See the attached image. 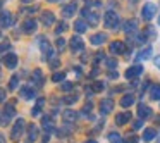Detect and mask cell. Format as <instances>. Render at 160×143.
Instances as JSON below:
<instances>
[{"instance_id":"cell-17","label":"cell","mask_w":160,"mask_h":143,"mask_svg":"<svg viewBox=\"0 0 160 143\" xmlns=\"http://www.w3.org/2000/svg\"><path fill=\"white\" fill-rule=\"evenodd\" d=\"M28 136H29V141H35V140H36V136H38V129H36V126H35V124L29 126Z\"/></svg>"},{"instance_id":"cell-44","label":"cell","mask_w":160,"mask_h":143,"mask_svg":"<svg viewBox=\"0 0 160 143\" xmlns=\"http://www.w3.org/2000/svg\"><path fill=\"white\" fill-rule=\"evenodd\" d=\"M48 2H57V0H48Z\"/></svg>"},{"instance_id":"cell-15","label":"cell","mask_w":160,"mask_h":143,"mask_svg":"<svg viewBox=\"0 0 160 143\" xmlns=\"http://www.w3.org/2000/svg\"><path fill=\"white\" fill-rule=\"evenodd\" d=\"M14 114H16V112H14V107H12V105H7V107H5V110H4V122H7Z\"/></svg>"},{"instance_id":"cell-30","label":"cell","mask_w":160,"mask_h":143,"mask_svg":"<svg viewBox=\"0 0 160 143\" xmlns=\"http://www.w3.org/2000/svg\"><path fill=\"white\" fill-rule=\"evenodd\" d=\"M88 19H90V23H91L93 26L98 23V18H97V14H90V16H88Z\"/></svg>"},{"instance_id":"cell-10","label":"cell","mask_w":160,"mask_h":143,"mask_svg":"<svg viewBox=\"0 0 160 143\" xmlns=\"http://www.w3.org/2000/svg\"><path fill=\"white\" fill-rule=\"evenodd\" d=\"M124 49H126V47H124V43H122V42H114L110 45V50L114 54H122V52H124Z\"/></svg>"},{"instance_id":"cell-42","label":"cell","mask_w":160,"mask_h":143,"mask_svg":"<svg viewBox=\"0 0 160 143\" xmlns=\"http://www.w3.org/2000/svg\"><path fill=\"white\" fill-rule=\"evenodd\" d=\"M155 64H157V66L160 67V57H157V59H155Z\"/></svg>"},{"instance_id":"cell-11","label":"cell","mask_w":160,"mask_h":143,"mask_svg":"<svg viewBox=\"0 0 160 143\" xmlns=\"http://www.w3.org/2000/svg\"><path fill=\"white\" fill-rule=\"evenodd\" d=\"M71 49L76 52V50H83V42H81V38H78V36H74L72 40H71Z\"/></svg>"},{"instance_id":"cell-27","label":"cell","mask_w":160,"mask_h":143,"mask_svg":"<svg viewBox=\"0 0 160 143\" xmlns=\"http://www.w3.org/2000/svg\"><path fill=\"white\" fill-rule=\"evenodd\" d=\"M150 55H152V47H148L146 50H143V52L139 54V59H148Z\"/></svg>"},{"instance_id":"cell-2","label":"cell","mask_w":160,"mask_h":143,"mask_svg":"<svg viewBox=\"0 0 160 143\" xmlns=\"http://www.w3.org/2000/svg\"><path fill=\"white\" fill-rule=\"evenodd\" d=\"M119 24V16L114 14V12H107L105 14V26L107 28H115Z\"/></svg>"},{"instance_id":"cell-6","label":"cell","mask_w":160,"mask_h":143,"mask_svg":"<svg viewBox=\"0 0 160 143\" xmlns=\"http://www.w3.org/2000/svg\"><path fill=\"white\" fill-rule=\"evenodd\" d=\"M112 107H114V102L110 100V98H107L105 102H102L100 109H102V114H108V112L112 110Z\"/></svg>"},{"instance_id":"cell-33","label":"cell","mask_w":160,"mask_h":143,"mask_svg":"<svg viewBox=\"0 0 160 143\" xmlns=\"http://www.w3.org/2000/svg\"><path fill=\"white\" fill-rule=\"evenodd\" d=\"M64 76H66L64 73H57V74H53L52 79H53V81H60V79H64Z\"/></svg>"},{"instance_id":"cell-18","label":"cell","mask_w":160,"mask_h":143,"mask_svg":"<svg viewBox=\"0 0 160 143\" xmlns=\"http://www.w3.org/2000/svg\"><path fill=\"white\" fill-rule=\"evenodd\" d=\"M129 119H131V114L129 112H124V114H121V115H117V124H124V122H128Z\"/></svg>"},{"instance_id":"cell-26","label":"cell","mask_w":160,"mask_h":143,"mask_svg":"<svg viewBox=\"0 0 160 143\" xmlns=\"http://www.w3.org/2000/svg\"><path fill=\"white\" fill-rule=\"evenodd\" d=\"M43 128L47 129V131H50V129H52V121H50V117H43Z\"/></svg>"},{"instance_id":"cell-7","label":"cell","mask_w":160,"mask_h":143,"mask_svg":"<svg viewBox=\"0 0 160 143\" xmlns=\"http://www.w3.org/2000/svg\"><path fill=\"white\" fill-rule=\"evenodd\" d=\"M74 12H76V4H69L62 9L64 18H71V16H74Z\"/></svg>"},{"instance_id":"cell-20","label":"cell","mask_w":160,"mask_h":143,"mask_svg":"<svg viewBox=\"0 0 160 143\" xmlns=\"http://www.w3.org/2000/svg\"><path fill=\"white\" fill-rule=\"evenodd\" d=\"M132 102H134V97H132V95H126V97L121 100V105H122V107H129Z\"/></svg>"},{"instance_id":"cell-21","label":"cell","mask_w":160,"mask_h":143,"mask_svg":"<svg viewBox=\"0 0 160 143\" xmlns=\"http://www.w3.org/2000/svg\"><path fill=\"white\" fill-rule=\"evenodd\" d=\"M33 79H35L36 84H42L43 83V74H42V71H40V69H36L35 73H33Z\"/></svg>"},{"instance_id":"cell-14","label":"cell","mask_w":160,"mask_h":143,"mask_svg":"<svg viewBox=\"0 0 160 143\" xmlns=\"http://www.w3.org/2000/svg\"><path fill=\"white\" fill-rule=\"evenodd\" d=\"M141 71H143L141 66H134V67H131V69L128 71L126 76H128V78H134V76H138V74H141Z\"/></svg>"},{"instance_id":"cell-13","label":"cell","mask_w":160,"mask_h":143,"mask_svg":"<svg viewBox=\"0 0 160 143\" xmlns=\"http://www.w3.org/2000/svg\"><path fill=\"white\" fill-rule=\"evenodd\" d=\"M74 29H76L78 33H84L88 29V26H86V23H84V21H81V19H79V21L74 23Z\"/></svg>"},{"instance_id":"cell-35","label":"cell","mask_w":160,"mask_h":143,"mask_svg":"<svg viewBox=\"0 0 160 143\" xmlns=\"http://www.w3.org/2000/svg\"><path fill=\"white\" fill-rule=\"evenodd\" d=\"M93 90L95 91H102V90H103V83H100V81H98V83H95Z\"/></svg>"},{"instance_id":"cell-4","label":"cell","mask_w":160,"mask_h":143,"mask_svg":"<svg viewBox=\"0 0 160 143\" xmlns=\"http://www.w3.org/2000/svg\"><path fill=\"white\" fill-rule=\"evenodd\" d=\"M155 12H157L155 5H153V4H146L145 9H143V18H145V19H152L153 16H155Z\"/></svg>"},{"instance_id":"cell-32","label":"cell","mask_w":160,"mask_h":143,"mask_svg":"<svg viewBox=\"0 0 160 143\" xmlns=\"http://www.w3.org/2000/svg\"><path fill=\"white\" fill-rule=\"evenodd\" d=\"M108 140H112V141H117V140H121V136L117 135V133H110V135H108Z\"/></svg>"},{"instance_id":"cell-43","label":"cell","mask_w":160,"mask_h":143,"mask_svg":"<svg viewBox=\"0 0 160 143\" xmlns=\"http://www.w3.org/2000/svg\"><path fill=\"white\" fill-rule=\"evenodd\" d=\"M22 2H24V4H29V2H33V0H22Z\"/></svg>"},{"instance_id":"cell-38","label":"cell","mask_w":160,"mask_h":143,"mask_svg":"<svg viewBox=\"0 0 160 143\" xmlns=\"http://www.w3.org/2000/svg\"><path fill=\"white\" fill-rule=\"evenodd\" d=\"M74 102H76L74 97H66V104H74Z\"/></svg>"},{"instance_id":"cell-36","label":"cell","mask_w":160,"mask_h":143,"mask_svg":"<svg viewBox=\"0 0 160 143\" xmlns=\"http://www.w3.org/2000/svg\"><path fill=\"white\" fill-rule=\"evenodd\" d=\"M62 90H64V91L72 90V83H64V84H62Z\"/></svg>"},{"instance_id":"cell-3","label":"cell","mask_w":160,"mask_h":143,"mask_svg":"<svg viewBox=\"0 0 160 143\" xmlns=\"http://www.w3.org/2000/svg\"><path fill=\"white\" fill-rule=\"evenodd\" d=\"M12 23H14V18H12L11 12H2L0 14V28H9Z\"/></svg>"},{"instance_id":"cell-34","label":"cell","mask_w":160,"mask_h":143,"mask_svg":"<svg viewBox=\"0 0 160 143\" xmlns=\"http://www.w3.org/2000/svg\"><path fill=\"white\" fill-rule=\"evenodd\" d=\"M9 49H11V43H7V42H5V43H2V45H0V54H2V52H5V50H9Z\"/></svg>"},{"instance_id":"cell-45","label":"cell","mask_w":160,"mask_h":143,"mask_svg":"<svg viewBox=\"0 0 160 143\" xmlns=\"http://www.w3.org/2000/svg\"><path fill=\"white\" fill-rule=\"evenodd\" d=\"M93 143H95V141H93Z\"/></svg>"},{"instance_id":"cell-9","label":"cell","mask_w":160,"mask_h":143,"mask_svg":"<svg viewBox=\"0 0 160 143\" xmlns=\"http://www.w3.org/2000/svg\"><path fill=\"white\" fill-rule=\"evenodd\" d=\"M22 28H24L26 33H33L36 29V21H35V19H28V21L24 23V26H22Z\"/></svg>"},{"instance_id":"cell-12","label":"cell","mask_w":160,"mask_h":143,"mask_svg":"<svg viewBox=\"0 0 160 143\" xmlns=\"http://www.w3.org/2000/svg\"><path fill=\"white\" fill-rule=\"evenodd\" d=\"M21 95H22V98H26V100H31V98L35 97V91H33L31 88L24 86V88L21 90Z\"/></svg>"},{"instance_id":"cell-1","label":"cell","mask_w":160,"mask_h":143,"mask_svg":"<svg viewBox=\"0 0 160 143\" xmlns=\"http://www.w3.org/2000/svg\"><path fill=\"white\" fill-rule=\"evenodd\" d=\"M22 131H24V119H18V121H16V124H14V128H12L11 138H12V140H16V141H18V140L21 138Z\"/></svg>"},{"instance_id":"cell-22","label":"cell","mask_w":160,"mask_h":143,"mask_svg":"<svg viewBox=\"0 0 160 143\" xmlns=\"http://www.w3.org/2000/svg\"><path fill=\"white\" fill-rule=\"evenodd\" d=\"M76 117H78V114H76V112H72V110H66V112H64V119H66V121H74Z\"/></svg>"},{"instance_id":"cell-23","label":"cell","mask_w":160,"mask_h":143,"mask_svg":"<svg viewBox=\"0 0 160 143\" xmlns=\"http://www.w3.org/2000/svg\"><path fill=\"white\" fill-rule=\"evenodd\" d=\"M136 26H138V24H136V21H128L124 28H126V31H128V33H131V31H136Z\"/></svg>"},{"instance_id":"cell-37","label":"cell","mask_w":160,"mask_h":143,"mask_svg":"<svg viewBox=\"0 0 160 143\" xmlns=\"http://www.w3.org/2000/svg\"><path fill=\"white\" fill-rule=\"evenodd\" d=\"M4 100H5V90H2V88H0V104H2Z\"/></svg>"},{"instance_id":"cell-28","label":"cell","mask_w":160,"mask_h":143,"mask_svg":"<svg viewBox=\"0 0 160 143\" xmlns=\"http://www.w3.org/2000/svg\"><path fill=\"white\" fill-rule=\"evenodd\" d=\"M18 81H19V78H18V76H12V78H11V90L18 88Z\"/></svg>"},{"instance_id":"cell-25","label":"cell","mask_w":160,"mask_h":143,"mask_svg":"<svg viewBox=\"0 0 160 143\" xmlns=\"http://www.w3.org/2000/svg\"><path fill=\"white\" fill-rule=\"evenodd\" d=\"M139 115H141V117H148V115H150V109L145 107V105H139Z\"/></svg>"},{"instance_id":"cell-39","label":"cell","mask_w":160,"mask_h":143,"mask_svg":"<svg viewBox=\"0 0 160 143\" xmlns=\"http://www.w3.org/2000/svg\"><path fill=\"white\" fill-rule=\"evenodd\" d=\"M107 64H108L110 67H114V66H115V60H114V59H108V60H107Z\"/></svg>"},{"instance_id":"cell-29","label":"cell","mask_w":160,"mask_h":143,"mask_svg":"<svg viewBox=\"0 0 160 143\" xmlns=\"http://www.w3.org/2000/svg\"><path fill=\"white\" fill-rule=\"evenodd\" d=\"M66 29H67L66 23H59V26H57V29H55V31H57V33H59V35H60V33H62V31H66Z\"/></svg>"},{"instance_id":"cell-19","label":"cell","mask_w":160,"mask_h":143,"mask_svg":"<svg viewBox=\"0 0 160 143\" xmlns=\"http://www.w3.org/2000/svg\"><path fill=\"white\" fill-rule=\"evenodd\" d=\"M103 42H105V35H103V33L91 36V43H95V45H100V43H103Z\"/></svg>"},{"instance_id":"cell-41","label":"cell","mask_w":160,"mask_h":143,"mask_svg":"<svg viewBox=\"0 0 160 143\" xmlns=\"http://www.w3.org/2000/svg\"><path fill=\"white\" fill-rule=\"evenodd\" d=\"M134 128H136V129H139V128H141V121H138V122H136V124H134Z\"/></svg>"},{"instance_id":"cell-31","label":"cell","mask_w":160,"mask_h":143,"mask_svg":"<svg viewBox=\"0 0 160 143\" xmlns=\"http://www.w3.org/2000/svg\"><path fill=\"white\" fill-rule=\"evenodd\" d=\"M64 47H66V40L59 38V40H57V49H59V50H62Z\"/></svg>"},{"instance_id":"cell-5","label":"cell","mask_w":160,"mask_h":143,"mask_svg":"<svg viewBox=\"0 0 160 143\" xmlns=\"http://www.w3.org/2000/svg\"><path fill=\"white\" fill-rule=\"evenodd\" d=\"M4 62L9 69H14V67L18 66V57H16L14 54H7V55L4 57Z\"/></svg>"},{"instance_id":"cell-40","label":"cell","mask_w":160,"mask_h":143,"mask_svg":"<svg viewBox=\"0 0 160 143\" xmlns=\"http://www.w3.org/2000/svg\"><path fill=\"white\" fill-rule=\"evenodd\" d=\"M50 64H52V67H57V66H59V60H52V62H50Z\"/></svg>"},{"instance_id":"cell-24","label":"cell","mask_w":160,"mask_h":143,"mask_svg":"<svg viewBox=\"0 0 160 143\" xmlns=\"http://www.w3.org/2000/svg\"><path fill=\"white\" fill-rule=\"evenodd\" d=\"M155 135H157L155 129H146V131H145V140H146V141H150V140L155 138Z\"/></svg>"},{"instance_id":"cell-8","label":"cell","mask_w":160,"mask_h":143,"mask_svg":"<svg viewBox=\"0 0 160 143\" xmlns=\"http://www.w3.org/2000/svg\"><path fill=\"white\" fill-rule=\"evenodd\" d=\"M42 21H43V24H45V26H50V24L55 23V18H53L52 12H45V14L42 16Z\"/></svg>"},{"instance_id":"cell-16","label":"cell","mask_w":160,"mask_h":143,"mask_svg":"<svg viewBox=\"0 0 160 143\" xmlns=\"http://www.w3.org/2000/svg\"><path fill=\"white\" fill-rule=\"evenodd\" d=\"M150 97H152L153 100H160V84H155V86H152Z\"/></svg>"}]
</instances>
